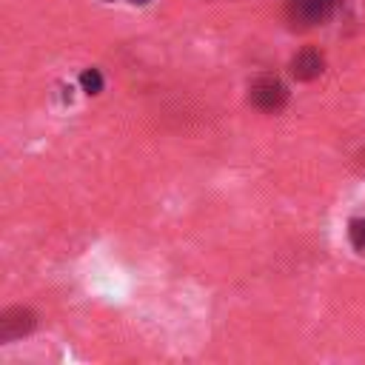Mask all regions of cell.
<instances>
[{"label":"cell","instance_id":"obj_7","mask_svg":"<svg viewBox=\"0 0 365 365\" xmlns=\"http://www.w3.org/2000/svg\"><path fill=\"white\" fill-rule=\"evenodd\" d=\"M131 3H137V6H143V3H148V0H131Z\"/></svg>","mask_w":365,"mask_h":365},{"label":"cell","instance_id":"obj_5","mask_svg":"<svg viewBox=\"0 0 365 365\" xmlns=\"http://www.w3.org/2000/svg\"><path fill=\"white\" fill-rule=\"evenodd\" d=\"M80 83H83V88H86L88 94H97V91L103 88V77H100L97 68H86V71L80 74Z\"/></svg>","mask_w":365,"mask_h":365},{"label":"cell","instance_id":"obj_6","mask_svg":"<svg viewBox=\"0 0 365 365\" xmlns=\"http://www.w3.org/2000/svg\"><path fill=\"white\" fill-rule=\"evenodd\" d=\"M351 242L356 251L365 254V220H351Z\"/></svg>","mask_w":365,"mask_h":365},{"label":"cell","instance_id":"obj_4","mask_svg":"<svg viewBox=\"0 0 365 365\" xmlns=\"http://www.w3.org/2000/svg\"><path fill=\"white\" fill-rule=\"evenodd\" d=\"M322 66H325V60H322L319 51L302 48V51L291 60V74H294L297 80H314V77L322 74Z\"/></svg>","mask_w":365,"mask_h":365},{"label":"cell","instance_id":"obj_1","mask_svg":"<svg viewBox=\"0 0 365 365\" xmlns=\"http://www.w3.org/2000/svg\"><path fill=\"white\" fill-rule=\"evenodd\" d=\"M339 0H288V20L294 26H319L325 23Z\"/></svg>","mask_w":365,"mask_h":365},{"label":"cell","instance_id":"obj_3","mask_svg":"<svg viewBox=\"0 0 365 365\" xmlns=\"http://www.w3.org/2000/svg\"><path fill=\"white\" fill-rule=\"evenodd\" d=\"M34 322H37L34 311H29V308H23V305L6 308V311L0 314V342H11V339L29 334V331L34 328Z\"/></svg>","mask_w":365,"mask_h":365},{"label":"cell","instance_id":"obj_2","mask_svg":"<svg viewBox=\"0 0 365 365\" xmlns=\"http://www.w3.org/2000/svg\"><path fill=\"white\" fill-rule=\"evenodd\" d=\"M248 100L262 111H277V108L285 106L288 91L277 77H259V80H254V86L248 91Z\"/></svg>","mask_w":365,"mask_h":365}]
</instances>
